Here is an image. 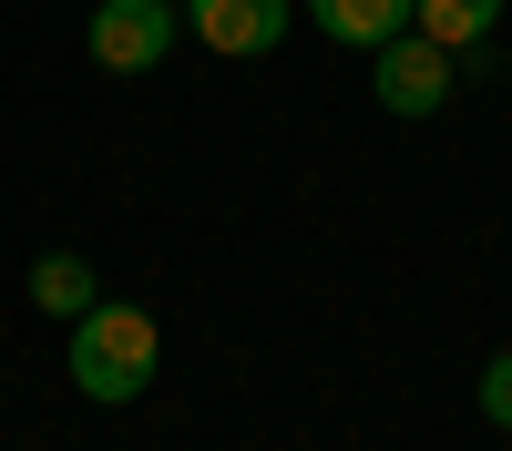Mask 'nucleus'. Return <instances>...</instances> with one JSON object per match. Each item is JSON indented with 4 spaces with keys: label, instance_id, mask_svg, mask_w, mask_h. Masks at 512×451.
<instances>
[{
    "label": "nucleus",
    "instance_id": "nucleus-2",
    "mask_svg": "<svg viewBox=\"0 0 512 451\" xmlns=\"http://www.w3.org/2000/svg\"><path fill=\"white\" fill-rule=\"evenodd\" d=\"M175 31H185L175 0H103V11L82 21V52H93L103 72H154L164 52H175Z\"/></svg>",
    "mask_w": 512,
    "mask_h": 451
},
{
    "label": "nucleus",
    "instance_id": "nucleus-8",
    "mask_svg": "<svg viewBox=\"0 0 512 451\" xmlns=\"http://www.w3.org/2000/svg\"><path fill=\"white\" fill-rule=\"evenodd\" d=\"M472 400H482V421H492V431H512V349H492V369H482V390H472Z\"/></svg>",
    "mask_w": 512,
    "mask_h": 451
},
{
    "label": "nucleus",
    "instance_id": "nucleus-1",
    "mask_svg": "<svg viewBox=\"0 0 512 451\" xmlns=\"http://www.w3.org/2000/svg\"><path fill=\"white\" fill-rule=\"evenodd\" d=\"M154 369H164V328H154L144 308L93 298V308L72 318V390H82V400L123 410V400H144V390H154Z\"/></svg>",
    "mask_w": 512,
    "mask_h": 451
},
{
    "label": "nucleus",
    "instance_id": "nucleus-4",
    "mask_svg": "<svg viewBox=\"0 0 512 451\" xmlns=\"http://www.w3.org/2000/svg\"><path fill=\"white\" fill-rule=\"evenodd\" d=\"M185 31L205 52H226V62H256V52H277L297 31V0H185Z\"/></svg>",
    "mask_w": 512,
    "mask_h": 451
},
{
    "label": "nucleus",
    "instance_id": "nucleus-3",
    "mask_svg": "<svg viewBox=\"0 0 512 451\" xmlns=\"http://www.w3.org/2000/svg\"><path fill=\"white\" fill-rule=\"evenodd\" d=\"M369 93H379V113H400V123L441 113V103H451V52H441L431 31L379 41V52H369Z\"/></svg>",
    "mask_w": 512,
    "mask_h": 451
},
{
    "label": "nucleus",
    "instance_id": "nucleus-5",
    "mask_svg": "<svg viewBox=\"0 0 512 451\" xmlns=\"http://www.w3.org/2000/svg\"><path fill=\"white\" fill-rule=\"evenodd\" d=\"M93 298H103V267H93V257H72V246L31 257V308H41V318H62V328H72Z\"/></svg>",
    "mask_w": 512,
    "mask_h": 451
},
{
    "label": "nucleus",
    "instance_id": "nucleus-7",
    "mask_svg": "<svg viewBox=\"0 0 512 451\" xmlns=\"http://www.w3.org/2000/svg\"><path fill=\"white\" fill-rule=\"evenodd\" d=\"M502 0H410V31H431L441 52H461V41H492Z\"/></svg>",
    "mask_w": 512,
    "mask_h": 451
},
{
    "label": "nucleus",
    "instance_id": "nucleus-6",
    "mask_svg": "<svg viewBox=\"0 0 512 451\" xmlns=\"http://www.w3.org/2000/svg\"><path fill=\"white\" fill-rule=\"evenodd\" d=\"M308 21L328 41H349V52H379V41L410 31V0H308Z\"/></svg>",
    "mask_w": 512,
    "mask_h": 451
},
{
    "label": "nucleus",
    "instance_id": "nucleus-9",
    "mask_svg": "<svg viewBox=\"0 0 512 451\" xmlns=\"http://www.w3.org/2000/svg\"><path fill=\"white\" fill-rule=\"evenodd\" d=\"M175 11H185V0H175Z\"/></svg>",
    "mask_w": 512,
    "mask_h": 451
}]
</instances>
